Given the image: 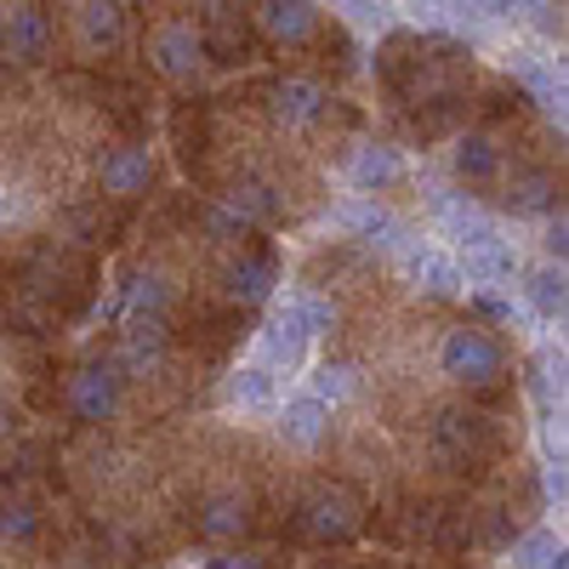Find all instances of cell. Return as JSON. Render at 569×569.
<instances>
[{"label": "cell", "mask_w": 569, "mask_h": 569, "mask_svg": "<svg viewBox=\"0 0 569 569\" xmlns=\"http://www.w3.org/2000/svg\"><path fill=\"white\" fill-rule=\"evenodd\" d=\"M439 370H445V382H456L467 393H490L507 382V348L485 325H456L439 342Z\"/></svg>", "instance_id": "obj_1"}, {"label": "cell", "mask_w": 569, "mask_h": 569, "mask_svg": "<svg viewBox=\"0 0 569 569\" xmlns=\"http://www.w3.org/2000/svg\"><path fill=\"white\" fill-rule=\"evenodd\" d=\"M63 399H69V410H74L80 421L103 427V421H114V416L126 410V376H120L114 359H86V365L69 370Z\"/></svg>", "instance_id": "obj_2"}, {"label": "cell", "mask_w": 569, "mask_h": 569, "mask_svg": "<svg viewBox=\"0 0 569 569\" xmlns=\"http://www.w3.org/2000/svg\"><path fill=\"white\" fill-rule=\"evenodd\" d=\"M142 52H149V63L166 80H194L206 69V58H211V46H206V34L188 18H160L149 29V46H142Z\"/></svg>", "instance_id": "obj_3"}, {"label": "cell", "mask_w": 569, "mask_h": 569, "mask_svg": "<svg viewBox=\"0 0 569 569\" xmlns=\"http://www.w3.org/2000/svg\"><path fill=\"white\" fill-rule=\"evenodd\" d=\"M308 348H313V337H308V325H302V313L284 302L268 325H262V337H257V365L262 370H273V376H302L308 370Z\"/></svg>", "instance_id": "obj_4"}, {"label": "cell", "mask_w": 569, "mask_h": 569, "mask_svg": "<svg viewBox=\"0 0 569 569\" xmlns=\"http://www.w3.org/2000/svg\"><path fill=\"white\" fill-rule=\"evenodd\" d=\"M302 530H308V541L342 547V541H353V536L365 530V507H359V496H353V490L330 485V490H319V496L308 501V512H302Z\"/></svg>", "instance_id": "obj_5"}, {"label": "cell", "mask_w": 569, "mask_h": 569, "mask_svg": "<svg viewBox=\"0 0 569 569\" xmlns=\"http://www.w3.org/2000/svg\"><path fill=\"white\" fill-rule=\"evenodd\" d=\"M154 188V149L149 142H120L98 160V194L103 200H137Z\"/></svg>", "instance_id": "obj_6"}, {"label": "cell", "mask_w": 569, "mask_h": 569, "mask_svg": "<svg viewBox=\"0 0 569 569\" xmlns=\"http://www.w3.org/2000/svg\"><path fill=\"white\" fill-rule=\"evenodd\" d=\"M52 40H58V23L46 7H12L0 12V52L12 63H46L52 58Z\"/></svg>", "instance_id": "obj_7"}, {"label": "cell", "mask_w": 569, "mask_h": 569, "mask_svg": "<svg viewBox=\"0 0 569 569\" xmlns=\"http://www.w3.org/2000/svg\"><path fill=\"white\" fill-rule=\"evenodd\" d=\"M325 109H330V91H325L319 74H279V80L268 86V114H273L284 131L313 126Z\"/></svg>", "instance_id": "obj_8"}, {"label": "cell", "mask_w": 569, "mask_h": 569, "mask_svg": "<svg viewBox=\"0 0 569 569\" xmlns=\"http://www.w3.org/2000/svg\"><path fill=\"white\" fill-rule=\"evenodd\" d=\"M399 262H405L410 284H421V291L433 297V302H456V297L467 291L456 257L439 251V246H427V240H405V246H399Z\"/></svg>", "instance_id": "obj_9"}, {"label": "cell", "mask_w": 569, "mask_h": 569, "mask_svg": "<svg viewBox=\"0 0 569 569\" xmlns=\"http://www.w3.org/2000/svg\"><path fill=\"white\" fill-rule=\"evenodd\" d=\"M450 171L461 188H490L507 177V149L490 137V131H461L456 149H450Z\"/></svg>", "instance_id": "obj_10"}, {"label": "cell", "mask_w": 569, "mask_h": 569, "mask_svg": "<svg viewBox=\"0 0 569 569\" xmlns=\"http://www.w3.org/2000/svg\"><path fill=\"white\" fill-rule=\"evenodd\" d=\"M273 433H279V445L284 450H319L325 445V433H330V410L319 405V399H308V393H291L279 410H273Z\"/></svg>", "instance_id": "obj_11"}, {"label": "cell", "mask_w": 569, "mask_h": 569, "mask_svg": "<svg viewBox=\"0 0 569 569\" xmlns=\"http://www.w3.org/2000/svg\"><path fill=\"white\" fill-rule=\"evenodd\" d=\"M405 177H410V160H405V149H393V142H365V149L348 160V182L359 188V194H393Z\"/></svg>", "instance_id": "obj_12"}, {"label": "cell", "mask_w": 569, "mask_h": 569, "mask_svg": "<svg viewBox=\"0 0 569 569\" xmlns=\"http://www.w3.org/2000/svg\"><path fill=\"white\" fill-rule=\"evenodd\" d=\"M166 353H171V330H166L160 319H131V325H126V337H120L114 365H120V376L131 382V376L160 370V365H166Z\"/></svg>", "instance_id": "obj_13"}, {"label": "cell", "mask_w": 569, "mask_h": 569, "mask_svg": "<svg viewBox=\"0 0 569 569\" xmlns=\"http://www.w3.org/2000/svg\"><path fill=\"white\" fill-rule=\"evenodd\" d=\"M319 23H325V12L308 7V0H268V7H257V29L273 46H291V52L319 34Z\"/></svg>", "instance_id": "obj_14"}, {"label": "cell", "mask_w": 569, "mask_h": 569, "mask_svg": "<svg viewBox=\"0 0 569 569\" xmlns=\"http://www.w3.org/2000/svg\"><path fill=\"white\" fill-rule=\"evenodd\" d=\"M69 23H74V34H80V52H91V58L120 52V46H126V29H131L126 7H98V0H91V7H74Z\"/></svg>", "instance_id": "obj_15"}, {"label": "cell", "mask_w": 569, "mask_h": 569, "mask_svg": "<svg viewBox=\"0 0 569 569\" xmlns=\"http://www.w3.org/2000/svg\"><path fill=\"white\" fill-rule=\"evenodd\" d=\"M222 399H228V410H240V416H273L279 410V376L262 370V365H240V370H228Z\"/></svg>", "instance_id": "obj_16"}, {"label": "cell", "mask_w": 569, "mask_h": 569, "mask_svg": "<svg viewBox=\"0 0 569 569\" xmlns=\"http://www.w3.org/2000/svg\"><path fill=\"white\" fill-rule=\"evenodd\" d=\"M217 284H222L228 302H268V297L279 291V268H273L268 257L240 251V257H228V268H222Z\"/></svg>", "instance_id": "obj_17"}, {"label": "cell", "mask_w": 569, "mask_h": 569, "mask_svg": "<svg viewBox=\"0 0 569 569\" xmlns=\"http://www.w3.org/2000/svg\"><path fill=\"white\" fill-rule=\"evenodd\" d=\"M251 530V501L240 490H211L200 501V536L206 541H240Z\"/></svg>", "instance_id": "obj_18"}, {"label": "cell", "mask_w": 569, "mask_h": 569, "mask_svg": "<svg viewBox=\"0 0 569 569\" xmlns=\"http://www.w3.org/2000/svg\"><path fill=\"white\" fill-rule=\"evenodd\" d=\"M126 302H131V319H160L166 325L171 308H177V279L166 268H137Z\"/></svg>", "instance_id": "obj_19"}, {"label": "cell", "mask_w": 569, "mask_h": 569, "mask_svg": "<svg viewBox=\"0 0 569 569\" xmlns=\"http://www.w3.org/2000/svg\"><path fill=\"white\" fill-rule=\"evenodd\" d=\"M222 211H228L233 222H240V228L251 233V228H268V222L279 217V194H273L268 182H257V177H240V182L228 188V200H222Z\"/></svg>", "instance_id": "obj_20"}, {"label": "cell", "mask_w": 569, "mask_h": 569, "mask_svg": "<svg viewBox=\"0 0 569 569\" xmlns=\"http://www.w3.org/2000/svg\"><path fill=\"white\" fill-rule=\"evenodd\" d=\"M501 206L518 211V217H552V206H558V182H552V171H512Z\"/></svg>", "instance_id": "obj_21"}, {"label": "cell", "mask_w": 569, "mask_h": 569, "mask_svg": "<svg viewBox=\"0 0 569 569\" xmlns=\"http://www.w3.org/2000/svg\"><path fill=\"white\" fill-rule=\"evenodd\" d=\"M501 569H563V547H558L547 530H525V536L507 541Z\"/></svg>", "instance_id": "obj_22"}, {"label": "cell", "mask_w": 569, "mask_h": 569, "mask_svg": "<svg viewBox=\"0 0 569 569\" xmlns=\"http://www.w3.org/2000/svg\"><path fill=\"white\" fill-rule=\"evenodd\" d=\"M308 399H319L325 410L359 399V370H353V365H319L313 382H308Z\"/></svg>", "instance_id": "obj_23"}, {"label": "cell", "mask_w": 569, "mask_h": 569, "mask_svg": "<svg viewBox=\"0 0 569 569\" xmlns=\"http://www.w3.org/2000/svg\"><path fill=\"white\" fill-rule=\"evenodd\" d=\"M525 297H530V308H536L541 319H558V313H563V268H558V262L530 268V273H525Z\"/></svg>", "instance_id": "obj_24"}, {"label": "cell", "mask_w": 569, "mask_h": 569, "mask_svg": "<svg viewBox=\"0 0 569 569\" xmlns=\"http://www.w3.org/2000/svg\"><path fill=\"white\" fill-rule=\"evenodd\" d=\"M507 69L525 80L530 91H541V98H547V91H558V69L547 63V52H536V46H518V52H507Z\"/></svg>", "instance_id": "obj_25"}, {"label": "cell", "mask_w": 569, "mask_h": 569, "mask_svg": "<svg viewBox=\"0 0 569 569\" xmlns=\"http://www.w3.org/2000/svg\"><path fill=\"white\" fill-rule=\"evenodd\" d=\"M34 536H40V512H34V507H23V501L0 507V541L23 547V541H34Z\"/></svg>", "instance_id": "obj_26"}, {"label": "cell", "mask_w": 569, "mask_h": 569, "mask_svg": "<svg viewBox=\"0 0 569 569\" xmlns=\"http://www.w3.org/2000/svg\"><path fill=\"white\" fill-rule=\"evenodd\" d=\"M291 308L302 313V325H308V337H313V342H319V337H330V330H337V308H330L325 297H297Z\"/></svg>", "instance_id": "obj_27"}, {"label": "cell", "mask_w": 569, "mask_h": 569, "mask_svg": "<svg viewBox=\"0 0 569 569\" xmlns=\"http://www.w3.org/2000/svg\"><path fill=\"white\" fill-rule=\"evenodd\" d=\"M206 233H211L217 246H240V240H246V228L233 222V217H228L222 206H211V211H206Z\"/></svg>", "instance_id": "obj_28"}, {"label": "cell", "mask_w": 569, "mask_h": 569, "mask_svg": "<svg viewBox=\"0 0 569 569\" xmlns=\"http://www.w3.org/2000/svg\"><path fill=\"white\" fill-rule=\"evenodd\" d=\"M348 18H353V29H365V34H388V23H393L388 7H348Z\"/></svg>", "instance_id": "obj_29"}, {"label": "cell", "mask_w": 569, "mask_h": 569, "mask_svg": "<svg viewBox=\"0 0 569 569\" xmlns=\"http://www.w3.org/2000/svg\"><path fill=\"white\" fill-rule=\"evenodd\" d=\"M563 240H569V222H563V211H552L547 217V262H558V268H563Z\"/></svg>", "instance_id": "obj_30"}, {"label": "cell", "mask_w": 569, "mask_h": 569, "mask_svg": "<svg viewBox=\"0 0 569 569\" xmlns=\"http://www.w3.org/2000/svg\"><path fill=\"white\" fill-rule=\"evenodd\" d=\"M206 569H268V563H262V552H246V547H240V552H217V558H206Z\"/></svg>", "instance_id": "obj_31"}, {"label": "cell", "mask_w": 569, "mask_h": 569, "mask_svg": "<svg viewBox=\"0 0 569 569\" xmlns=\"http://www.w3.org/2000/svg\"><path fill=\"white\" fill-rule=\"evenodd\" d=\"M18 433H23V410L12 399H0V445H12Z\"/></svg>", "instance_id": "obj_32"}, {"label": "cell", "mask_w": 569, "mask_h": 569, "mask_svg": "<svg viewBox=\"0 0 569 569\" xmlns=\"http://www.w3.org/2000/svg\"><path fill=\"white\" fill-rule=\"evenodd\" d=\"M330 569H342V563H330Z\"/></svg>", "instance_id": "obj_33"}]
</instances>
